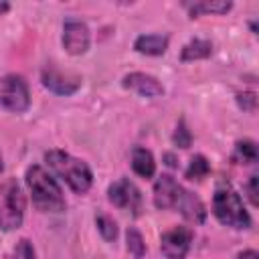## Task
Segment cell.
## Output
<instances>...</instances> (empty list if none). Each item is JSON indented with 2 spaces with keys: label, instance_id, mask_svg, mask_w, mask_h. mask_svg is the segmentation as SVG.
<instances>
[{
  "label": "cell",
  "instance_id": "obj_27",
  "mask_svg": "<svg viewBox=\"0 0 259 259\" xmlns=\"http://www.w3.org/2000/svg\"><path fill=\"white\" fill-rule=\"evenodd\" d=\"M2 168H4V164H2V156H0V172H2Z\"/></svg>",
  "mask_w": 259,
  "mask_h": 259
},
{
  "label": "cell",
  "instance_id": "obj_23",
  "mask_svg": "<svg viewBox=\"0 0 259 259\" xmlns=\"http://www.w3.org/2000/svg\"><path fill=\"white\" fill-rule=\"evenodd\" d=\"M243 188H245V192H247L249 202L255 206V204H257V174H251V176H249V182H247Z\"/></svg>",
  "mask_w": 259,
  "mask_h": 259
},
{
  "label": "cell",
  "instance_id": "obj_21",
  "mask_svg": "<svg viewBox=\"0 0 259 259\" xmlns=\"http://www.w3.org/2000/svg\"><path fill=\"white\" fill-rule=\"evenodd\" d=\"M172 140H174V144H178L180 148H188V146H190V140H192V136H190V132L186 130L184 121H180V123L176 125V132H174Z\"/></svg>",
  "mask_w": 259,
  "mask_h": 259
},
{
  "label": "cell",
  "instance_id": "obj_5",
  "mask_svg": "<svg viewBox=\"0 0 259 259\" xmlns=\"http://www.w3.org/2000/svg\"><path fill=\"white\" fill-rule=\"evenodd\" d=\"M26 200L20 184L14 178L0 182V229L14 231L22 225Z\"/></svg>",
  "mask_w": 259,
  "mask_h": 259
},
{
  "label": "cell",
  "instance_id": "obj_8",
  "mask_svg": "<svg viewBox=\"0 0 259 259\" xmlns=\"http://www.w3.org/2000/svg\"><path fill=\"white\" fill-rule=\"evenodd\" d=\"M192 229L190 227H172L160 239V251L166 259H184L192 245Z\"/></svg>",
  "mask_w": 259,
  "mask_h": 259
},
{
  "label": "cell",
  "instance_id": "obj_15",
  "mask_svg": "<svg viewBox=\"0 0 259 259\" xmlns=\"http://www.w3.org/2000/svg\"><path fill=\"white\" fill-rule=\"evenodd\" d=\"M186 8H188V12H190V16L194 18V16H198V14H202V12H214V14H225V12H229L231 10V2H194V4H184Z\"/></svg>",
  "mask_w": 259,
  "mask_h": 259
},
{
  "label": "cell",
  "instance_id": "obj_24",
  "mask_svg": "<svg viewBox=\"0 0 259 259\" xmlns=\"http://www.w3.org/2000/svg\"><path fill=\"white\" fill-rule=\"evenodd\" d=\"M237 259H259V255H257V251H253V249H247V251L239 253V255H237Z\"/></svg>",
  "mask_w": 259,
  "mask_h": 259
},
{
  "label": "cell",
  "instance_id": "obj_20",
  "mask_svg": "<svg viewBox=\"0 0 259 259\" xmlns=\"http://www.w3.org/2000/svg\"><path fill=\"white\" fill-rule=\"evenodd\" d=\"M12 259H36V253H34L32 243L28 239H20L16 243V249H14Z\"/></svg>",
  "mask_w": 259,
  "mask_h": 259
},
{
  "label": "cell",
  "instance_id": "obj_17",
  "mask_svg": "<svg viewBox=\"0 0 259 259\" xmlns=\"http://www.w3.org/2000/svg\"><path fill=\"white\" fill-rule=\"evenodd\" d=\"M235 158H237L241 164H255V162H257V146H255V142H251V140L237 142Z\"/></svg>",
  "mask_w": 259,
  "mask_h": 259
},
{
  "label": "cell",
  "instance_id": "obj_4",
  "mask_svg": "<svg viewBox=\"0 0 259 259\" xmlns=\"http://www.w3.org/2000/svg\"><path fill=\"white\" fill-rule=\"evenodd\" d=\"M212 212L214 217L231 227V229H249L251 227V217L243 206L241 196L229 186V184H219L212 196Z\"/></svg>",
  "mask_w": 259,
  "mask_h": 259
},
{
  "label": "cell",
  "instance_id": "obj_25",
  "mask_svg": "<svg viewBox=\"0 0 259 259\" xmlns=\"http://www.w3.org/2000/svg\"><path fill=\"white\" fill-rule=\"evenodd\" d=\"M166 160H168V166H176V162H174V158L170 154H166Z\"/></svg>",
  "mask_w": 259,
  "mask_h": 259
},
{
  "label": "cell",
  "instance_id": "obj_26",
  "mask_svg": "<svg viewBox=\"0 0 259 259\" xmlns=\"http://www.w3.org/2000/svg\"><path fill=\"white\" fill-rule=\"evenodd\" d=\"M8 8H10V6H8L6 2H2V4H0V14H4V12L8 10Z\"/></svg>",
  "mask_w": 259,
  "mask_h": 259
},
{
  "label": "cell",
  "instance_id": "obj_11",
  "mask_svg": "<svg viewBox=\"0 0 259 259\" xmlns=\"http://www.w3.org/2000/svg\"><path fill=\"white\" fill-rule=\"evenodd\" d=\"M123 87L132 89V91H136L144 97H158V95L164 93L162 83L156 77L148 75V73H130V75H125L123 77Z\"/></svg>",
  "mask_w": 259,
  "mask_h": 259
},
{
  "label": "cell",
  "instance_id": "obj_1",
  "mask_svg": "<svg viewBox=\"0 0 259 259\" xmlns=\"http://www.w3.org/2000/svg\"><path fill=\"white\" fill-rule=\"evenodd\" d=\"M154 204L158 208H176L190 223H202L206 208L198 196L184 190L170 174H162L154 184Z\"/></svg>",
  "mask_w": 259,
  "mask_h": 259
},
{
  "label": "cell",
  "instance_id": "obj_9",
  "mask_svg": "<svg viewBox=\"0 0 259 259\" xmlns=\"http://www.w3.org/2000/svg\"><path fill=\"white\" fill-rule=\"evenodd\" d=\"M91 42V34L85 22L77 18H67L63 24V47L69 55H83L87 53Z\"/></svg>",
  "mask_w": 259,
  "mask_h": 259
},
{
  "label": "cell",
  "instance_id": "obj_13",
  "mask_svg": "<svg viewBox=\"0 0 259 259\" xmlns=\"http://www.w3.org/2000/svg\"><path fill=\"white\" fill-rule=\"evenodd\" d=\"M132 168L142 178H152L156 172V162L150 150L146 148H134L132 152Z\"/></svg>",
  "mask_w": 259,
  "mask_h": 259
},
{
  "label": "cell",
  "instance_id": "obj_3",
  "mask_svg": "<svg viewBox=\"0 0 259 259\" xmlns=\"http://www.w3.org/2000/svg\"><path fill=\"white\" fill-rule=\"evenodd\" d=\"M26 184L32 196V202L42 212H61L65 208V196L55 182V178L38 164L26 170Z\"/></svg>",
  "mask_w": 259,
  "mask_h": 259
},
{
  "label": "cell",
  "instance_id": "obj_18",
  "mask_svg": "<svg viewBox=\"0 0 259 259\" xmlns=\"http://www.w3.org/2000/svg\"><path fill=\"white\" fill-rule=\"evenodd\" d=\"M125 239H127V251L134 255V259H142V257H144V253H146V243H144L142 233H140L138 229L130 227V229H127Z\"/></svg>",
  "mask_w": 259,
  "mask_h": 259
},
{
  "label": "cell",
  "instance_id": "obj_7",
  "mask_svg": "<svg viewBox=\"0 0 259 259\" xmlns=\"http://www.w3.org/2000/svg\"><path fill=\"white\" fill-rule=\"evenodd\" d=\"M107 196H109V202L115 204L117 208L132 210L134 214H140L142 210V192L130 178L115 180L107 188Z\"/></svg>",
  "mask_w": 259,
  "mask_h": 259
},
{
  "label": "cell",
  "instance_id": "obj_16",
  "mask_svg": "<svg viewBox=\"0 0 259 259\" xmlns=\"http://www.w3.org/2000/svg\"><path fill=\"white\" fill-rule=\"evenodd\" d=\"M210 172V164H208V160L202 156V154H198V156H194L192 160H190V164H188V168H186V178L188 180H202V178H206V174Z\"/></svg>",
  "mask_w": 259,
  "mask_h": 259
},
{
  "label": "cell",
  "instance_id": "obj_19",
  "mask_svg": "<svg viewBox=\"0 0 259 259\" xmlns=\"http://www.w3.org/2000/svg\"><path fill=\"white\" fill-rule=\"evenodd\" d=\"M95 223H97V229H99V233H101V237L105 241H115V237H117V225H115V221L109 214H97L95 217Z\"/></svg>",
  "mask_w": 259,
  "mask_h": 259
},
{
  "label": "cell",
  "instance_id": "obj_14",
  "mask_svg": "<svg viewBox=\"0 0 259 259\" xmlns=\"http://www.w3.org/2000/svg\"><path fill=\"white\" fill-rule=\"evenodd\" d=\"M210 53H212L210 40L194 38V40H190V42H186V45L182 47L180 59H182V61H198V59H206Z\"/></svg>",
  "mask_w": 259,
  "mask_h": 259
},
{
  "label": "cell",
  "instance_id": "obj_2",
  "mask_svg": "<svg viewBox=\"0 0 259 259\" xmlns=\"http://www.w3.org/2000/svg\"><path fill=\"white\" fill-rule=\"evenodd\" d=\"M45 160H47L49 168L61 180H65L67 186L73 192L83 194V192H87L91 188L93 174H91L89 166L83 160H79V158H75V156H71V154L63 152V150H51V152H47L45 154Z\"/></svg>",
  "mask_w": 259,
  "mask_h": 259
},
{
  "label": "cell",
  "instance_id": "obj_12",
  "mask_svg": "<svg viewBox=\"0 0 259 259\" xmlns=\"http://www.w3.org/2000/svg\"><path fill=\"white\" fill-rule=\"evenodd\" d=\"M168 42H170V38L166 34H140L134 40V49L138 53H142V55L158 57V55H164L166 53Z\"/></svg>",
  "mask_w": 259,
  "mask_h": 259
},
{
  "label": "cell",
  "instance_id": "obj_10",
  "mask_svg": "<svg viewBox=\"0 0 259 259\" xmlns=\"http://www.w3.org/2000/svg\"><path fill=\"white\" fill-rule=\"evenodd\" d=\"M42 85L57 95H73L81 87V79L71 73H63L57 67L42 69Z\"/></svg>",
  "mask_w": 259,
  "mask_h": 259
},
{
  "label": "cell",
  "instance_id": "obj_22",
  "mask_svg": "<svg viewBox=\"0 0 259 259\" xmlns=\"http://www.w3.org/2000/svg\"><path fill=\"white\" fill-rule=\"evenodd\" d=\"M237 103H239V107H243V109H247V111H255V107H257V95L253 93V91H245V93H239L237 95Z\"/></svg>",
  "mask_w": 259,
  "mask_h": 259
},
{
  "label": "cell",
  "instance_id": "obj_6",
  "mask_svg": "<svg viewBox=\"0 0 259 259\" xmlns=\"http://www.w3.org/2000/svg\"><path fill=\"white\" fill-rule=\"evenodd\" d=\"M0 105L14 111L22 113L30 105V93H28V83L24 81L22 75H4L0 77Z\"/></svg>",
  "mask_w": 259,
  "mask_h": 259
}]
</instances>
